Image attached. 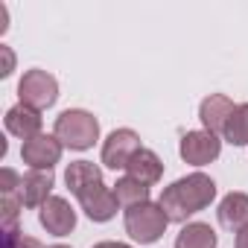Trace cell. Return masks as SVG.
<instances>
[{"label":"cell","mask_w":248,"mask_h":248,"mask_svg":"<svg viewBox=\"0 0 248 248\" xmlns=\"http://www.w3.org/2000/svg\"><path fill=\"white\" fill-rule=\"evenodd\" d=\"M167 225H170V216L155 202H146V204H138V207L126 210V233L140 245L158 242L164 236Z\"/></svg>","instance_id":"obj_3"},{"label":"cell","mask_w":248,"mask_h":248,"mask_svg":"<svg viewBox=\"0 0 248 248\" xmlns=\"http://www.w3.org/2000/svg\"><path fill=\"white\" fill-rule=\"evenodd\" d=\"M236 248H248V225L236 233Z\"/></svg>","instance_id":"obj_23"},{"label":"cell","mask_w":248,"mask_h":248,"mask_svg":"<svg viewBox=\"0 0 248 248\" xmlns=\"http://www.w3.org/2000/svg\"><path fill=\"white\" fill-rule=\"evenodd\" d=\"M64 181H67V187H70L73 196H82L88 187H93V184L102 181V170L96 164H91V161H73L67 167V172H64Z\"/></svg>","instance_id":"obj_15"},{"label":"cell","mask_w":248,"mask_h":248,"mask_svg":"<svg viewBox=\"0 0 248 248\" xmlns=\"http://www.w3.org/2000/svg\"><path fill=\"white\" fill-rule=\"evenodd\" d=\"M114 196H117L120 207L132 210V207L149 202V187L140 184V181H135V178H129V175H123V178H117V184H114Z\"/></svg>","instance_id":"obj_17"},{"label":"cell","mask_w":248,"mask_h":248,"mask_svg":"<svg viewBox=\"0 0 248 248\" xmlns=\"http://www.w3.org/2000/svg\"><path fill=\"white\" fill-rule=\"evenodd\" d=\"M222 138H225L231 146H248V102H239V105L233 108V114H231L228 123H225Z\"/></svg>","instance_id":"obj_18"},{"label":"cell","mask_w":248,"mask_h":248,"mask_svg":"<svg viewBox=\"0 0 248 248\" xmlns=\"http://www.w3.org/2000/svg\"><path fill=\"white\" fill-rule=\"evenodd\" d=\"M213 199H216V181L204 172H193V175H184V178L172 181L170 187H164L158 204L164 207L170 222H187L193 213L210 207Z\"/></svg>","instance_id":"obj_1"},{"label":"cell","mask_w":248,"mask_h":248,"mask_svg":"<svg viewBox=\"0 0 248 248\" xmlns=\"http://www.w3.org/2000/svg\"><path fill=\"white\" fill-rule=\"evenodd\" d=\"M53 172L47 170H30L27 175H21V204L24 207H44L47 199L53 196Z\"/></svg>","instance_id":"obj_11"},{"label":"cell","mask_w":248,"mask_h":248,"mask_svg":"<svg viewBox=\"0 0 248 248\" xmlns=\"http://www.w3.org/2000/svg\"><path fill=\"white\" fill-rule=\"evenodd\" d=\"M219 222L228 228V231H233V233H239L245 225H248V196L245 193H228L222 202H219Z\"/></svg>","instance_id":"obj_14"},{"label":"cell","mask_w":248,"mask_h":248,"mask_svg":"<svg viewBox=\"0 0 248 248\" xmlns=\"http://www.w3.org/2000/svg\"><path fill=\"white\" fill-rule=\"evenodd\" d=\"M0 56H3V67H0V76H12V70H15V53L6 47V44H0Z\"/></svg>","instance_id":"obj_21"},{"label":"cell","mask_w":248,"mask_h":248,"mask_svg":"<svg viewBox=\"0 0 248 248\" xmlns=\"http://www.w3.org/2000/svg\"><path fill=\"white\" fill-rule=\"evenodd\" d=\"M3 123H6V132L15 135V138H21L24 143L32 140V138H38V135H44V132H41V126H44L41 111H35V108H30V105H24V102L12 105V108L6 111Z\"/></svg>","instance_id":"obj_10"},{"label":"cell","mask_w":248,"mask_h":248,"mask_svg":"<svg viewBox=\"0 0 248 248\" xmlns=\"http://www.w3.org/2000/svg\"><path fill=\"white\" fill-rule=\"evenodd\" d=\"M219 236L207 222H187L175 236V248H216Z\"/></svg>","instance_id":"obj_16"},{"label":"cell","mask_w":248,"mask_h":248,"mask_svg":"<svg viewBox=\"0 0 248 248\" xmlns=\"http://www.w3.org/2000/svg\"><path fill=\"white\" fill-rule=\"evenodd\" d=\"M50 248H70V245H50Z\"/></svg>","instance_id":"obj_25"},{"label":"cell","mask_w":248,"mask_h":248,"mask_svg":"<svg viewBox=\"0 0 248 248\" xmlns=\"http://www.w3.org/2000/svg\"><path fill=\"white\" fill-rule=\"evenodd\" d=\"M38 219H41V228L53 236H67L73 228H76V210L70 207L67 199L62 196H50L44 207H38Z\"/></svg>","instance_id":"obj_9"},{"label":"cell","mask_w":248,"mask_h":248,"mask_svg":"<svg viewBox=\"0 0 248 248\" xmlns=\"http://www.w3.org/2000/svg\"><path fill=\"white\" fill-rule=\"evenodd\" d=\"M76 199H79V204H82V210H85V216L91 222H108V219L117 216V207H120V202L114 196V187H105L102 181L93 184V187H88Z\"/></svg>","instance_id":"obj_8"},{"label":"cell","mask_w":248,"mask_h":248,"mask_svg":"<svg viewBox=\"0 0 248 248\" xmlns=\"http://www.w3.org/2000/svg\"><path fill=\"white\" fill-rule=\"evenodd\" d=\"M233 102L225 96V93H210V96H204L202 99V105H199V120H202V126H204V132H210V135H222L225 132V123H228V117L233 114Z\"/></svg>","instance_id":"obj_12"},{"label":"cell","mask_w":248,"mask_h":248,"mask_svg":"<svg viewBox=\"0 0 248 248\" xmlns=\"http://www.w3.org/2000/svg\"><path fill=\"white\" fill-rule=\"evenodd\" d=\"M6 248H44L38 239H32V236H24L18 228H9L6 231V242H3Z\"/></svg>","instance_id":"obj_20"},{"label":"cell","mask_w":248,"mask_h":248,"mask_svg":"<svg viewBox=\"0 0 248 248\" xmlns=\"http://www.w3.org/2000/svg\"><path fill=\"white\" fill-rule=\"evenodd\" d=\"M53 135L62 140V146L85 152L99 140V120L85 108H67L56 117Z\"/></svg>","instance_id":"obj_2"},{"label":"cell","mask_w":248,"mask_h":248,"mask_svg":"<svg viewBox=\"0 0 248 248\" xmlns=\"http://www.w3.org/2000/svg\"><path fill=\"white\" fill-rule=\"evenodd\" d=\"M126 175L135 178V181H140V184H146V187H152V184H158L161 175H164V161H161L152 149H140V152L129 161Z\"/></svg>","instance_id":"obj_13"},{"label":"cell","mask_w":248,"mask_h":248,"mask_svg":"<svg viewBox=\"0 0 248 248\" xmlns=\"http://www.w3.org/2000/svg\"><path fill=\"white\" fill-rule=\"evenodd\" d=\"M93 248H132V245H126V242H96Z\"/></svg>","instance_id":"obj_24"},{"label":"cell","mask_w":248,"mask_h":248,"mask_svg":"<svg viewBox=\"0 0 248 248\" xmlns=\"http://www.w3.org/2000/svg\"><path fill=\"white\" fill-rule=\"evenodd\" d=\"M18 96L24 105L35 108V111H44V108H53L56 99H59V82L53 73L41 70V67H32L21 76L18 82Z\"/></svg>","instance_id":"obj_4"},{"label":"cell","mask_w":248,"mask_h":248,"mask_svg":"<svg viewBox=\"0 0 248 248\" xmlns=\"http://www.w3.org/2000/svg\"><path fill=\"white\" fill-rule=\"evenodd\" d=\"M178 152H181L184 164L207 167L210 161H216V158H219V152H222V140H219L216 135L204 132V129H202V132H187V135L181 138Z\"/></svg>","instance_id":"obj_6"},{"label":"cell","mask_w":248,"mask_h":248,"mask_svg":"<svg viewBox=\"0 0 248 248\" xmlns=\"http://www.w3.org/2000/svg\"><path fill=\"white\" fill-rule=\"evenodd\" d=\"M9 30V12H6V6L0 3V35H3Z\"/></svg>","instance_id":"obj_22"},{"label":"cell","mask_w":248,"mask_h":248,"mask_svg":"<svg viewBox=\"0 0 248 248\" xmlns=\"http://www.w3.org/2000/svg\"><path fill=\"white\" fill-rule=\"evenodd\" d=\"M62 140L56 135H38L32 140H27L21 146V158L30 170H47L53 172V167L62 161Z\"/></svg>","instance_id":"obj_7"},{"label":"cell","mask_w":248,"mask_h":248,"mask_svg":"<svg viewBox=\"0 0 248 248\" xmlns=\"http://www.w3.org/2000/svg\"><path fill=\"white\" fill-rule=\"evenodd\" d=\"M143 146H140V138H138V132L135 129H114L108 138H105V143H102V164L108 167V170H126L129 167V161L140 152Z\"/></svg>","instance_id":"obj_5"},{"label":"cell","mask_w":248,"mask_h":248,"mask_svg":"<svg viewBox=\"0 0 248 248\" xmlns=\"http://www.w3.org/2000/svg\"><path fill=\"white\" fill-rule=\"evenodd\" d=\"M0 190H3V196H18L21 193V175L12 167H3V172H0Z\"/></svg>","instance_id":"obj_19"}]
</instances>
